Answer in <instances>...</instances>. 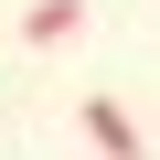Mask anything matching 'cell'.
Returning <instances> with one entry per match:
<instances>
[{
	"mask_svg": "<svg viewBox=\"0 0 160 160\" xmlns=\"http://www.w3.org/2000/svg\"><path fill=\"white\" fill-rule=\"evenodd\" d=\"M86 139H96V160H139V149H149V139L128 128V107H118V96H86Z\"/></svg>",
	"mask_w": 160,
	"mask_h": 160,
	"instance_id": "6da1fadb",
	"label": "cell"
},
{
	"mask_svg": "<svg viewBox=\"0 0 160 160\" xmlns=\"http://www.w3.org/2000/svg\"><path fill=\"white\" fill-rule=\"evenodd\" d=\"M75 32H86V0H32V11H22V43H32V53L75 43Z\"/></svg>",
	"mask_w": 160,
	"mask_h": 160,
	"instance_id": "7a4b0ae2",
	"label": "cell"
}]
</instances>
